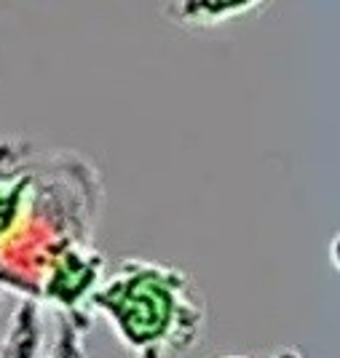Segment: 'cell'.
<instances>
[{
  "mask_svg": "<svg viewBox=\"0 0 340 358\" xmlns=\"http://www.w3.org/2000/svg\"><path fill=\"white\" fill-rule=\"evenodd\" d=\"M175 24L179 27H217L222 22H231L236 16H247L257 8H266L260 0H244V3H217V0H188V3H166L163 6Z\"/></svg>",
  "mask_w": 340,
  "mask_h": 358,
  "instance_id": "3957f363",
  "label": "cell"
},
{
  "mask_svg": "<svg viewBox=\"0 0 340 358\" xmlns=\"http://www.w3.org/2000/svg\"><path fill=\"white\" fill-rule=\"evenodd\" d=\"M217 358H306V350L297 348V345H284V348H276L266 356H247V353H225V356Z\"/></svg>",
  "mask_w": 340,
  "mask_h": 358,
  "instance_id": "277c9868",
  "label": "cell"
},
{
  "mask_svg": "<svg viewBox=\"0 0 340 358\" xmlns=\"http://www.w3.org/2000/svg\"><path fill=\"white\" fill-rule=\"evenodd\" d=\"M129 358H188L207 334V299L188 270L145 257L104 268L83 308Z\"/></svg>",
  "mask_w": 340,
  "mask_h": 358,
  "instance_id": "7a4b0ae2",
  "label": "cell"
},
{
  "mask_svg": "<svg viewBox=\"0 0 340 358\" xmlns=\"http://www.w3.org/2000/svg\"><path fill=\"white\" fill-rule=\"evenodd\" d=\"M102 209L104 185L91 158L0 136V294L83 310L107 268L97 249Z\"/></svg>",
  "mask_w": 340,
  "mask_h": 358,
  "instance_id": "6da1fadb",
  "label": "cell"
}]
</instances>
